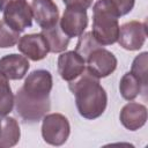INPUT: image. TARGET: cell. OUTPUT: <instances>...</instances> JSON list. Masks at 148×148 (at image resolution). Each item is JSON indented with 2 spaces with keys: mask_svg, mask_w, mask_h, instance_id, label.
<instances>
[{
  "mask_svg": "<svg viewBox=\"0 0 148 148\" xmlns=\"http://www.w3.org/2000/svg\"><path fill=\"white\" fill-rule=\"evenodd\" d=\"M52 86V74L46 69H37L28 74L14 97L16 112L24 123H38L50 111Z\"/></svg>",
  "mask_w": 148,
  "mask_h": 148,
  "instance_id": "6da1fadb",
  "label": "cell"
},
{
  "mask_svg": "<svg viewBox=\"0 0 148 148\" xmlns=\"http://www.w3.org/2000/svg\"><path fill=\"white\" fill-rule=\"evenodd\" d=\"M68 88L75 96V105L81 117L96 119L101 117L108 105V95L101 86L99 79L87 68L75 80L68 82Z\"/></svg>",
  "mask_w": 148,
  "mask_h": 148,
  "instance_id": "7a4b0ae2",
  "label": "cell"
},
{
  "mask_svg": "<svg viewBox=\"0 0 148 148\" xmlns=\"http://www.w3.org/2000/svg\"><path fill=\"white\" fill-rule=\"evenodd\" d=\"M119 16L105 0H97L92 7V35L101 45H111L118 40Z\"/></svg>",
  "mask_w": 148,
  "mask_h": 148,
  "instance_id": "3957f363",
  "label": "cell"
},
{
  "mask_svg": "<svg viewBox=\"0 0 148 148\" xmlns=\"http://www.w3.org/2000/svg\"><path fill=\"white\" fill-rule=\"evenodd\" d=\"M71 134L68 119L61 113H49L42 118V136L51 146H62Z\"/></svg>",
  "mask_w": 148,
  "mask_h": 148,
  "instance_id": "277c9868",
  "label": "cell"
},
{
  "mask_svg": "<svg viewBox=\"0 0 148 148\" xmlns=\"http://www.w3.org/2000/svg\"><path fill=\"white\" fill-rule=\"evenodd\" d=\"M2 12V20L17 32H22L32 25V9L27 0H10Z\"/></svg>",
  "mask_w": 148,
  "mask_h": 148,
  "instance_id": "5b68a950",
  "label": "cell"
},
{
  "mask_svg": "<svg viewBox=\"0 0 148 148\" xmlns=\"http://www.w3.org/2000/svg\"><path fill=\"white\" fill-rule=\"evenodd\" d=\"M117 58L103 46L94 50L86 60L87 69L98 79H103L112 74L117 68Z\"/></svg>",
  "mask_w": 148,
  "mask_h": 148,
  "instance_id": "8992f818",
  "label": "cell"
},
{
  "mask_svg": "<svg viewBox=\"0 0 148 148\" xmlns=\"http://www.w3.org/2000/svg\"><path fill=\"white\" fill-rule=\"evenodd\" d=\"M147 38V28L145 22L130 21L119 28L118 43L127 51L140 50Z\"/></svg>",
  "mask_w": 148,
  "mask_h": 148,
  "instance_id": "52a82bcc",
  "label": "cell"
},
{
  "mask_svg": "<svg viewBox=\"0 0 148 148\" xmlns=\"http://www.w3.org/2000/svg\"><path fill=\"white\" fill-rule=\"evenodd\" d=\"M88 25L87 9L82 8H69L66 7L62 17L60 18V29L62 32L69 37H79L83 34Z\"/></svg>",
  "mask_w": 148,
  "mask_h": 148,
  "instance_id": "ba28073f",
  "label": "cell"
},
{
  "mask_svg": "<svg viewBox=\"0 0 148 148\" xmlns=\"http://www.w3.org/2000/svg\"><path fill=\"white\" fill-rule=\"evenodd\" d=\"M17 49L24 57L32 61L43 60L50 52L49 45L40 32L29 34L20 37L17 42Z\"/></svg>",
  "mask_w": 148,
  "mask_h": 148,
  "instance_id": "9c48e42d",
  "label": "cell"
},
{
  "mask_svg": "<svg viewBox=\"0 0 148 148\" xmlns=\"http://www.w3.org/2000/svg\"><path fill=\"white\" fill-rule=\"evenodd\" d=\"M86 69V60L75 51L61 52L58 57V73L62 80L71 82Z\"/></svg>",
  "mask_w": 148,
  "mask_h": 148,
  "instance_id": "30bf717a",
  "label": "cell"
},
{
  "mask_svg": "<svg viewBox=\"0 0 148 148\" xmlns=\"http://www.w3.org/2000/svg\"><path fill=\"white\" fill-rule=\"evenodd\" d=\"M32 15L42 29H49L59 21V9L53 0H32Z\"/></svg>",
  "mask_w": 148,
  "mask_h": 148,
  "instance_id": "8fae6325",
  "label": "cell"
},
{
  "mask_svg": "<svg viewBox=\"0 0 148 148\" xmlns=\"http://www.w3.org/2000/svg\"><path fill=\"white\" fill-rule=\"evenodd\" d=\"M119 119L121 125L128 131H138L147 121V108L136 102H130L123 106Z\"/></svg>",
  "mask_w": 148,
  "mask_h": 148,
  "instance_id": "7c38bea8",
  "label": "cell"
},
{
  "mask_svg": "<svg viewBox=\"0 0 148 148\" xmlns=\"http://www.w3.org/2000/svg\"><path fill=\"white\" fill-rule=\"evenodd\" d=\"M30 67L27 57L10 53L0 58V73L8 80H21L28 73Z\"/></svg>",
  "mask_w": 148,
  "mask_h": 148,
  "instance_id": "4fadbf2b",
  "label": "cell"
},
{
  "mask_svg": "<svg viewBox=\"0 0 148 148\" xmlns=\"http://www.w3.org/2000/svg\"><path fill=\"white\" fill-rule=\"evenodd\" d=\"M21 138L20 125L13 117H0V148H10L17 145Z\"/></svg>",
  "mask_w": 148,
  "mask_h": 148,
  "instance_id": "5bb4252c",
  "label": "cell"
},
{
  "mask_svg": "<svg viewBox=\"0 0 148 148\" xmlns=\"http://www.w3.org/2000/svg\"><path fill=\"white\" fill-rule=\"evenodd\" d=\"M40 34L45 38V40L49 45L50 52L61 53V52H65L66 49L68 47L71 38L67 37L62 32V30L60 29V27L58 24H56V25H53L49 29H43L40 31Z\"/></svg>",
  "mask_w": 148,
  "mask_h": 148,
  "instance_id": "9a60e30c",
  "label": "cell"
},
{
  "mask_svg": "<svg viewBox=\"0 0 148 148\" xmlns=\"http://www.w3.org/2000/svg\"><path fill=\"white\" fill-rule=\"evenodd\" d=\"M141 90H143L142 84L134 74L128 72L121 76L119 82V91L124 99L133 101L140 95Z\"/></svg>",
  "mask_w": 148,
  "mask_h": 148,
  "instance_id": "2e32d148",
  "label": "cell"
},
{
  "mask_svg": "<svg viewBox=\"0 0 148 148\" xmlns=\"http://www.w3.org/2000/svg\"><path fill=\"white\" fill-rule=\"evenodd\" d=\"M14 108V95L9 86V80L0 73V117L7 116Z\"/></svg>",
  "mask_w": 148,
  "mask_h": 148,
  "instance_id": "e0dca14e",
  "label": "cell"
},
{
  "mask_svg": "<svg viewBox=\"0 0 148 148\" xmlns=\"http://www.w3.org/2000/svg\"><path fill=\"white\" fill-rule=\"evenodd\" d=\"M103 45H101L96 38L94 37L92 32L89 31V32H84L82 35L79 36V40L76 43V46H75V52L79 53L84 60H87L88 56L94 51L96 50L97 47H101Z\"/></svg>",
  "mask_w": 148,
  "mask_h": 148,
  "instance_id": "ac0fdd59",
  "label": "cell"
},
{
  "mask_svg": "<svg viewBox=\"0 0 148 148\" xmlns=\"http://www.w3.org/2000/svg\"><path fill=\"white\" fill-rule=\"evenodd\" d=\"M148 52H142L136 56L131 66V73L134 74L142 84L143 92L147 91V62H148Z\"/></svg>",
  "mask_w": 148,
  "mask_h": 148,
  "instance_id": "d6986e66",
  "label": "cell"
},
{
  "mask_svg": "<svg viewBox=\"0 0 148 148\" xmlns=\"http://www.w3.org/2000/svg\"><path fill=\"white\" fill-rule=\"evenodd\" d=\"M20 39V32L12 29L3 20L0 21V47L8 49L17 44Z\"/></svg>",
  "mask_w": 148,
  "mask_h": 148,
  "instance_id": "ffe728a7",
  "label": "cell"
},
{
  "mask_svg": "<svg viewBox=\"0 0 148 148\" xmlns=\"http://www.w3.org/2000/svg\"><path fill=\"white\" fill-rule=\"evenodd\" d=\"M105 1L110 5V7L117 13L119 17L128 14L133 9L135 3V0H105Z\"/></svg>",
  "mask_w": 148,
  "mask_h": 148,
  "instance_id": "44dd1931",
  "label": "cell"
},
{
  "mask_svg": "<svg viewBox=\"0 0 148 148\" xmlns=\"http://www.w3.org/2000/svg\"><path fill=\"white\" fill-rule=\"evenodd\" d=\"M66 7L69 8H82L88 9L92 5V0H62Z\"/></svg>",
  "mask_w": 148,
  "mask_h": 148,
  "instance_id": "7402d4cb",
  "label": "cell"
},
{
  "mask_svg": "<svg viewBox=\"0 0 148 148\" xmlns=\"http://www.w3.org/2000/svg\"><path fill=\"white\" fill-rule=\"evenodd\" d=\"M10 0H0V12L3 10V8L6 7V5L9 2Z\"/></svg>",
  "mask_w": 148,
  "mask_h": 148,
  "instance_id": "603a6c76",
  "label": "cell"
}]
</instances>
